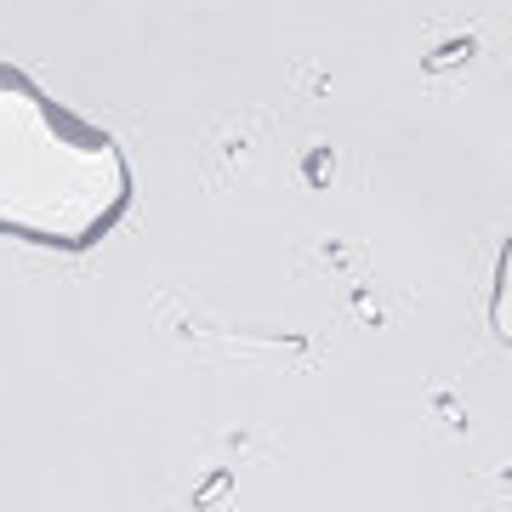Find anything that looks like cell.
<instances>
[{
  "instance_id": "1",
  "label": "cell",
  "mask_w": 512,
  "mask_h": 512,
  "mask_svg": "<svg viewBox=\"0 0 512 512\" xmlns=\"http://www.w3.org/2000/svg\"><path fill=\"white\" fill-rule=\"evenodd\" d=\"M137 171L126 148L35 74L0 63V234L80 256L126 222Z\"/></svg>"
},
{
  "instance_id": "2",
  "label": "cell",
  "mask_w": 512,
  "mask_h": 512,
  "mask_svg": "<svg viewBox=\"0 0 512 512\" xmlns=\"http://www.w3.org/2000/svg\"><path fill=\"white\" fill-rule=\"evenodd\" d=\"M490 330L512 348V234L501 239V256H495V285H490Z\"/></svg>"
}]
</instances>
